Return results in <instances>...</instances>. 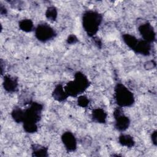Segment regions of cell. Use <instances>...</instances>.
Instances as JSON below:
<instances>
[{"mask_svg": "<svg viewBox=\"0 0 157 157\" xmlns=\"http://www.w3.org/2000/svg\"><path fill=\"white\" fill-rule=\"evenodd\" d=\"M151 50V43H149L143 39H138V41L132 50L137 54L144 56H148L150 54Z\"/></svg>", "mask_w": 157, "mask_h": 157, "instance_id": "ba28073f", "label": "cell"}, {"mask_svg": "<svg viewBox=\"0 0 157 157\" xmlns=\"http://www.w3.org/2000/svg\"><path fill=\"white\" fill-rule=\"evenodd\" d=\"M53 98L58 102H63L69 97L63 85L59 84L55 86L52 93Z\"/></svg>", "mask_w": 157, "mask_h": 157, "instance_id": "30bf717a", "label": "cell"}, {"mask_svg": "<svg viewBox=\"0 0 157 157\" xmlns=\"http://www.w3.org/2000/svg\"><path fill=\"white\" fill-rule=\"evenodd\" d=\"M122 38L124 42L128 45L129 48L132 50H133L138 41V39H137L135 36L129 34H123L122 36Z\"/></svg>", "mask_w": 157, "mask_h": 157, "instance_id": "2e32d148", "label": "cell"}, {"mask_svg": "<svg viewBox=\"0 0 157 157\" xmlns=\"http://www.w3.org/2000/svg\"><path fill=\"white\" fill-rule=\"evenodd\" d=\"M20 29L26 33L33 31L35 28L33 22L29 19H23L19 22L18 24Z\"/></svg>", "mask_w": 157, "mask_h": 157, "instance_id": "5bb4252c", "label": "cell"}, {"mask_svg": "<svg viewBox=\"0 0 157 157\" xmlns=\"http://www.w3.org/2000/svg\"><path fill=\"white\" fill-rule=\"evenodd\" d=\"M145 67L147 69H151L155 67L156 63L153 61H147L145 64Z\"/></svg>", "mask_w": 157, "mask_h": 157, "instance_id": "ffe728a7", "label": "cell"}, {"mask_svg": "<svg viewBox=\"0 0 157 157\" xmlns=\"http://www.w3.org/2000/svg\"><path fill=\"white\" fill-rule=\"evenodd\" d=\"M32 155L33 156H47L48 148L44 146L39 144H33L32 145Z\"/></svg>", "mask_w": 157, "mask_h": 157, "instance_id": "4fadbf2b", "label": "cell"}, {"mask_svg": "<svg viewBox=\"0 0 157 157\" xmlns=\"http://www.w3.org/2000/svg\"><path fill=\"white\" fill-rule=\"evenodd\" d=\"M118 142L121 145L128 148H132L135 144L132 137L129 134H122L119 136Z\"/></svg>", "mask_w": 157, "mask_h": 157, "instance_id": "7c38bea8", "label": "cell"}, {"mask_svg": "<svg viewBox=\"0 0 157 157\" xmlns=\"http://www.w3.org/2000/svg\"><path fill=\"white\" fill-rule=\"evenodd\" d=\"M62 142L68 151H74L77 148V140L72 132L66 131L61 136Z\"/></svg>", "mask_w": 157, "mask_h": 157, "instance_id": "52a82bcc", "label": "cell"}, {"mask_svg": "<svg viewBox=\"0 0 157 157\" xmlns=\"http://www.w3.org/2000/svg\"><path fill=\"white\" fill-rule=\"evenodd\" d=\"M138 31L143 40L149 43H152L155 40L156 33L150 23L145 22L140 25L138 27Z\"/></svg>", "mask_w": 157, "mask_h": 157, "instance_id": "8992f818", "label": "cell"}, {"mask_svg": "<svg viewBox=\"0 0 157 157\" xmlns=\"http://www.w3.org/2000/svg\"><path fill=\"white\" fill-rule=\"evenodd\" d=\"M90 101L88 98L85 95H80L77 98V104L81 107H86L89 104Z\"/></svg>", "mask_w": 157, "mask_h": 157, "instance_id": "ac0fdd59", "label": "cell"}, {"mask_svg": "<svg viewBox=\"0 0 157 157\" xmlns=\"http://www.w3.org/2000/svg\"><path fill=\"white\" fill-rule=\"evenodd\" d=\"M11 115L15 122L23 123L25 119V110L20 107H16L12 111Z\"/></svg>", "mask_w": 157, "mask_h": 157, "instance_id": "9a60e30c", "label": "cell"}, {"mask_svg": "<svg viewBox=\"0 0 157 157\" xmlns=\"http://www.w3.org/2000/svg\"><path fill=\"white\" fill-rule=\"evenodd\" d=\"M57 15H58V12L55 7L50 6L47 8L45 12V16L48 20L51 21H55L57 17Z\"/></svg>", "mask_w": 157, "mask_h": 157, "instance_id": "e0dca14e", "label": "cell"}, {"mask_svg": "<svg viewBox=\"0 0 157 157\" xmlns=\"http://www.w3.org/2000/svg\"><path fill=\"white\" fill-rule=\"evenodd\" d=\"M36 37L42 42H46L52 40L56 36V33L53 28L47 23L39 24L35 29Z\"/></svg>", "mask_w": 157, "mask_h": 157, "instance_id": "277c9868", "label": "cell"}, {"mask_svg": "<svg viewBox=\"0 0 157 157\" xmlns=\"http://www.w3.org/2000/svg\"><path fill=\"white\" fill-rule=\"evenodd\" d=\"M114 97L118 107H131L134 103L133 93L123 83H117L114 88Z\"/></svg>", "mask_w": 157, "mask_h": 157, "instance_id": "3957f363", "label": "cell"}, {"mask_svg": "<svg viewBox=\"0 0 157 157\" xmlns=\"http://www.w3.org/2000/svg\"><path fill=\"white\" fill-rule=\"evenodd\" d=\"M102 17L98 12L88 10L82 17V25L84 30L90 37H93L98 31Z\"/></svg>", "mask_w": 157, "mask_h": 157, "instance_id": "7a4b0ae2", "label": "cell"}, {"mask_svg": "<svg viewBox=\"0 0 157 157\" xmlns=\"http://www.w3.org/2000/svg\"><path fill=\"white\" fill-rule=\"evenodd\" d=\"M78 38L74 34H70L66 39V42L68 44H75L78 42Z\"/></svg>", "mask_w": 157, "mask_h": 157, "instance_id": "d6986e66", "label": "cell"}, {"mask_svg": "<svg viewBox=\"0 0 157 157\" xmlns=\"http://www.w3.org/2000/svg\"><path fill=\"white\" fill-rule=\"evenodd\" d=\"M90 81L87 77L80 72L74 74V80L69 82L64 86L68 96L77 97L82 94L90 86Z\"/></svg>", "mask_w": 157, "mask_h": 157, "instance_id": "6da1fadb", "label": "cell"}, {"mask_svg": "<svg viewBox=\"0 0 157 157\" xmlns=\"http://www.w3.org/2000/svg\"><path fill=\"white\" fill-rule=\"evenodd\" d=\"M3 86L6 91L9 93H13L17 90V80L11 76L6 75L4 77Z\"/></svg>", "mask_w": 157, "mask_h": 157, "instance_id": "9c48e42d", "label": "cell"}, {"mask_svg": "<svg viewBox=\"0 0 157 157\" xmlns=\"http://www.w3.org/2000/svg\"><path fill=\"white\" fill-rule=\"evenodd\" d=\"M113 117L115 119V128L118 131L123 132L129 128L130 120L123 113L121 107H118L114 110Z\"/></svg>", "mask_w": 157, "mask_h": 157, "instance_id": "5b68a950", "label": "cell"}, {"mask_svg": "<svg viewBox=\"0 0 157 157\" xmlns=\"http://www.w3.org/2000/svg\"><path fill=\"white\" fill-rule=\"evenodd\" d=\"M92 119L94 121L98 123H105L106 122L107 114L105 110L101 108L93 109L91 114Z\"/></svg>", "mask_w": 157, "mask_h": 157, "instance_id": "8fae6325", "label": "cell"}, {"mask_svg": "<svg viewBox=\"0 0 157 157\" xmlns=\"http://www.w3.org/2000/svg\"><path fill=\"white\" fill-rule=\"evenodd\" d=\"M151 141L155 145H156V131H154L151 135Z\"/></svg>", "mask_w": 157, "mask_h": 157, "instance_id": "44dd1931", "label": "cell"}]
</instances>
